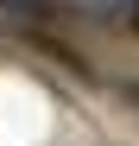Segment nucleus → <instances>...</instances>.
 Listing matches in <instances>:
<instances>
[{"label": "nucleus", "mask_w": 139, "mask_h": 146, "mask_svg": "<svg viewBox=\"0 0 139 146\" xmlns=\"http://www.w3.org/2000/svg\"><path fill=\"white\" fill-rule=\"evenodd\" d=\"M0 7H13V13H32V7H44V0H0Z\"/></svg>", "instance_id": "f257e3e1"}, {"label": "nucleus", "mask_w": 139, "mask_h": 146, "mask_svg": "<svg viewBox=\"0 0 139 146\" xmlns=\"http://www.w3.org/2000/svg\"><path fill=\"white\" fill-rule=\"evenodd\" d=\"M89 7H120V0H89Z\"/></svg>", "instance_id": "f03ea898"}, {"label": "nucleus", "mask_w": 139, "mask_h": 146, "mask_svg": "<svg viewBox=\"0 0 139 146\" xmlns=\"http://www.w3.org/2000/svg\"><path fill=\"white\" fill-rule=\"evenodd\" d=\"M133 26H139V0H133Z\"/></svg>", "instance_id": "7ed1b4c3"}]
</instances>
